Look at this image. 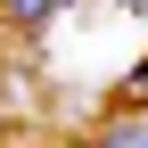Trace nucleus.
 I'll use <instances>...</instances> for the list:
<instances>
[{"mask_svg":"<svg viewBox=\"0 0 148 148\" xmlns=\"http://www.w3.org/2000/svg\"><path fill=\"white\" fill-rule=\"evenodd\" d=\"M58 8H66V0H0V16H8V25H25V33H33V25H49Z\"/></svg>","mask_w":148,"mask_h":148,"instance_id":"obj_3","label":"nucleus"},{"mask_svg":"<svg viewBox=\"0 0 148 148\" xmlns=\"http://www.w3.org/2000/svg\"><path fill=\"white\" fill-rule=\"evenodd\" d=\"M123 8H140V16H148V0H123Z\"/></svg>","mask_w":148,"mask_h":148,"instance_id":"obj_4","label":"nucleus"},{"mask_svg":"<svg viewBox=\"0 0 148 148\" xmlns=\"http://www.w3.org/2000/svg\"><path fill=\"white\" fill-rule=\"evenodd\" d=\"M107 115H148V58L115 82V99H107Z\"/></svg>","mask_w":148,"mask_h":148,"instance_id":"obj_1","label":"nucleus"},{"mask_svg":"<svg viewBox=\"0 0 148 148\" xmlns=\"http://www.w3.org/2000/svg\"><path fill=\"white\" fill-rule=\"evenodd\" d=\"M90 148H148V115H107Z\"/></svg>","mask_w":148,"mask_h":148,"instance_id":"obj_2","label":"nucleus"}]
</instances>
